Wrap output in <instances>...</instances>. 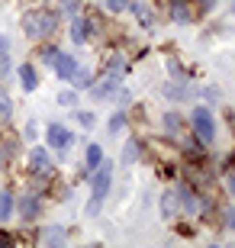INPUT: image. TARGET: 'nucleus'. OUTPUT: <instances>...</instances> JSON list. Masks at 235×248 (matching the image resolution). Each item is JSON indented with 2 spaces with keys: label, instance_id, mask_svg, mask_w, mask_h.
Instances as JSON below:
<instances>
[{
  "label": "nucleus",
  "instance_id": "nucleus-1",
  "mask_svg": "<svg viewBox=\"0 0 235 248\" xmlns=\"http://www.w3.org/2000/svg\"><path fill=\"white\" fill-rule=\"evenodd\" d=\"M55 26H58V16L55 13H48V10H39V13H29L26 19H23V32L32 39H46L55 32Z\"/></svg>",
  "mask_w": 235,
  "mask_h": 248
},
{
  "label": "nucleus",
  "instance_id": "nucleus-2",
  "mask_svg": "<svg viewBox=\"0 0 235 248\" xmlns=\"http://www.w3.org/2000/svg\"><path fill=\"white\" fill-rule=\"evenodd\" d=\"M190 126H193V132L203 142H213V136H216V123H213V113L206 107H197V110L190 113Z\"/></svg>",
  "mask_w": 235,
  "mask_h": 248
},
{
  "label": "nucleus",
  "instance_id": "nucleus-3",
  "mask_svg": "<svg viewBox=\"0 0 235 248\" xmlns=\"http://www.w3.org/2000/svg\"><path fill=\"white\" fill-rule=\"evenodd\" d=\"M94 171H97V174H94V200H103V197H107V190H110V184H113V168L110 165H103V168H94Z\"/></svg>",
  "mask_w": 235,
  "mask_h": 248
},
{
  "label": "nucleus",
  "instance_id": "nucleus-4",
  "mask_svg": "<svg viewBox=\"0 0 235 248\" xmlns=\"http://www.w3.org/2000/svg\"><path fill=\"white\" fill-rule=\"evenodd\" d=\"M52 68H55V74L58 78H74V71H78V62H74L71 55H64V52H55V58H52Z\"/></svg>",
  "mask_w": 235,
  "mask_h": 248
},
{
  "label": "nucleus",
  "instance_id": "nucleus-5",
  "mask_svg": "<svg viewBox=\"0 0 235 248\" xmlns=\"http://www.w3.org/2000/svg\"><path fill=\"white\" fill-rule=\"evenodd\" d=\"M29 165H32V174H36V177H48V174H52V161H48L46 148H32Z\"/></svg>",
  "mask_w": 235,
  "mask_h": 248
},
{
  "label": "nucleus",
  "instance_id": "nucleus-6",
  "mask_svg": "<svg viewBox=\"0 0 235 248\" xmlns=\"http://www.w3.org/2000/svg\"><path fill=\"white\" fill-rule=\"evenodd\" d=\"M46 139H48V145H52V148H68V145H71V132H68L64 126H58V123L48 126Z\"/></svg>",
  "mask_w": 235,
  "mask_h": 248
},
{
  "label": "nucleus",
  "instance_id": "nucleus-7",
  "mask_svg": "<svg viewBox=\"0 0 235 248\" xmlns=\"http://www.w3.org/2000/svg\"><path fill=\"white\" fill-rule=\"evenodd\" d=\"M119 93V81H116V74H113V78H103V81L100 84H94V97H97V100H110V97H116Z\"/></svg>",
  "mask_w": 235,
  "mask_h": 248
},
{
  "label": "nucleus",
  "instance_id": "nucleus-8",
  "mask_svg": "<svg viewBox=\"0 0 235 248\" xmlns=\"http://www.w3.org/2000/svg\"><path fill=\"white\" fill-rule=\"evenodd\" d=\"M87 36H91V23H87L84 16H78V19L71 23V39L84 46V39H87Z\"/></svg>",
  "mask_w": 235,
  "mask_h": 248
},
{
  "label": "nucleus",
  "instance_id": "nucleus-9",
  "mask_svg": "<svg viewBox=\"0 0 235 248\" xmlns=\"http://www.w3.org/2000/svg\"><path fill=\"white\" fill-rule=\"evenodd\" d=\"M171 16L174 23H190V3L187 0H171Z\"/></svg>",
  "mask_w": 235,
  "mask_h": 248
},
{
  "label": "nucleus",
  "instance_id": "nucleus-10",
  "mask_svg": "<svg viewBox=\"0 0 235 248\" xmlns=\"http://www.w3.org/2000/svg\"><path fill=\"white\" fill-rule=\"evenodd\" d=\"M161 213L168 216V219L177 213V193H174V190H164L161 193Z\"/></svg>",
  "mask_w": 235,
  "mask_h": 248
},
{
  "label": "nucleus",
  "instance_id": "nucleus-11",
  "mask_svg": "<svg viewBox=\"0 0 235 248\" xmlns=\"http://www.w3.org/2000/svg\"><path fill=\"white\" fill-rule=\"evenodd\" d=\"M0 74H10V39L0 36Z\"/></svg>",
  "mask_w": 235,
  "mask_h": 248
},
{
  "label": "nucleus",
  "instance_id": "nucleus-12",
  "mask_svg": "<svg viewBox=\"0 0 235 248\" xmlns=\"http://www.w3.org/2000/svg\"><path fill=\"white\" fill-rule=\"evenodd\" d=\"M19 81H23V87H26V91H32V87L39 84L36 71H32V64H23V68H19Z\"/></svg>",
  "mask_w": 235,
  "mask_h": 248
},
{
  "label": "nucleus",
  "instance_id": "nucleus-13",
  "mask_svg": "<svg viewBox=\"0 0 235 248\" xmlns=\"http://www.w3.org/2000/svg\"><path fill=\"white\" fill-rule=\"evenodd\" d=\"M181 203H184V210H187V213H197L200 210V203H197V197H193L190 187H181Z\"/></svg>",
  "mask_w": 235,
  "mask_h": 248
},
{
  "label": "nucleus",
  "instance_id": "nucleus-14",
  "mask_svg": "<svg viewBox=\"0 0 235 248\" xmlns=\"http://www.w3.org/2000/svg\"><path fill=\"white\" fill-rule=\"evenodd\" d=\"M36 213H39V200H36V193H29L23 200V219H32Z\"/></svg>",
  "mask_w": 235,
  "mask_h": 248
},
{
  "label": "nucleus",
  "instance_id": "nucleus-15",
  "mask_svg": "<svg viewBox=\"0 0 235 248\" xmlns=\"http://www.w3.org/2000/svg\"><path fill=\"white\" fill-rule=\"evenodd\" d=\"M10 213H13V193L3 190V193H0V219H7Z\"/></svg>",
  "mask_w": 235,
  "mask_h": 248
},
{
  "label": "nucleus",
  "instance_id": "nucleus-16",
  "mask_svg": "<svg viewBox=\"0 0 235 248\" xmlns=\"http://www.w3.org/2000/svg\"><path fill=\"white\" fill-rule=\"evenodd\" d=\"M42 239H46L48 245H62V242H64V229H46V232H42Z\"/></svg>",
  "mask_w": 235,
  "mask_h": 248
},
{
  "label": "nucleus",
  "instance_id": "nucleus-17",
  "mask_svg": "<svg viewBox=\"0 0 235 248\" xmlns=\"http://www.w3.org/2000/svg\"><path fill=\"white\" fill-rule=\"evenodd\" d=\"M100 161H103V152H100V145H87V168H97Z\"/></svg>",
  "mask_w": 235,
  "mask_h": 248
},
{
  "label": "nucleus",
  "instance_id": "nucleus-18",
  "mask_svg": "<svg viewBox=\"0 0 235 248\" xmlns=\"http://www.w3.org/2000/svg\"><path fill=\"white\" fill-rule=\"evenodd\" d=\"M10 110H13V103H10V97L3 91H0V120H7L10 116Z\"/></svg>",
  "mask_w": 235,
  "mask_h": 248
},
{
  "label": "nucleus",
  "instance_id": "nucleus-19",
  "mask_svg": "<svg viewBox=\"0 0 235 248\" xmlns=\"http://www.w3.org/2000/svg\"><path fill=\"white\" fill-rule=\"evenodd\" d=\"M107 7H110V13H119V10L129 7V0H107Z\"/></svg>",
  "mask_w": 235,
  "mask_h": 248
},
{
  "label": "nucleus",
  "instance_id": "nucleus-20",
  "mask_svg": "<svg viewBox=\"0 0 235 248\" xmlns=\"http://www.w3.org/2000/svg\"><path fill=\"white\" fill-rule=\"evenodd\" d=\"M177 120H181V116L168 113V116H164V129H168V132H177Z\"/></svg>",
  "mask_w": 235,
  "mask_h": 248
},
{
  "label": "nucleus",
  "instance_id": "nucleus-21",
  "mask_svg": "<svg viewBox=\"0 0 235 248\" xmlns=\"http://www.w3.org/2000/svg\"><path fill=\"white\" fill-rule=\"evenodd\" d=\"M78 123H81L84 129H91L94 126V113H78Z\"/></svg>",
  "mask_w": 235,
  "mask_h": 248
},
{
  "label": "nucleus",
  "instance_id": "nucleus-22",
  "mask_svg": "<svg viewBox=\"0 0 235 248\" xmlns=\"http://www.w3.org/2000/svg\"><path fill=\"white\" fill-rule=\"evenodd\" d=\"M132 158H139V142H129L126 145V161H132Z\"/></svg>",
  "mask_w": 235,
  "mask_h": 248
},
{
  "label": "nucleus",
  "instance_id": "nucleus-23",
  "mask_svg": "<svg viewBox=\"0 0 235 248\" xmlns=\"http://www.w3.org/2000/svg\"><path fill=\"white\" fill-rule=\"evenodd\" d=\"M58 103H64V107H74V93H71V91L58 93Z\"/></svg>",
  "mask_w": 235,
  "mask_h": 248
},
{
  "label": "nucleus",
  "instance_id": "nucleus-24",
  "mask_svg": "<svg viewBox=\"0 0 235 248\" xmlns=\"http://www.w3.org/2000/svg\"><path fill=\"white\" fill-rule=\"evenodd\" d=\"M123 129V113H116L113 120H110V132H119Z\"/></svg>",
  "mask_w": 235,
  "mask_h": 248
},
{
  "label": "nucleus",
  "instance_id": "nucleus-25",
  "mask_svg": "<svg viewBox=\"0 0 235 248\" xmlns=\"http://www.w3.org/2000/svg\"><path fill=\"white\" fill-rule=\"evenodd\" d=\"M226 222H229V229H235V210H226Z\"/></svg>",
  "mask_w": 235,
  "mask_h": 248
},
{
  "label": "nucleus",
  "instance_id": "nucleus-26",
  "mask_svg": "<svg viewBox=\"0 0 235 248\" xmlns=\"http://www.w3.org/2000/svg\"><path fill=\"white\" fill-rule=\"evenodd\" d=\"M226 184H229V193L235 197V174H229V181H226Z\"/></svg>",
  "mask_w": 235,
  "mask_h": 248
},
{
  "label": "nucleus",
  "instance_id": "nucleus-27",
  "mask_svg": "<svg viewBox=\"0 0 235 248\" xmlns=\"http://www.w3.org/2000/svg\"><path fill=\"white\" fill-rule=\"evenodd\" d=\"M209 3H216V0H209Z\"/></svg>",
  "mask_w": 235,
  "mask_h": 248
}]
</instances>
